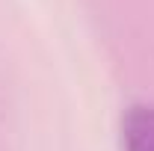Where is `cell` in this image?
I'll return each mask as SVG.
<instances>
[{"label":"cell","instance_id":"1","mask_svg":"<svg viewBox=\"0 0 154 151\" xmlns=\"http://www.w3.org/2000/svg\"><path fill=\"white\" fill-rule=\"evenodd\" d=\"M122 148L154 151V104H131L122 116Z\"/></svg>","mask_w":154,"mask_h":151}]
</instances>
